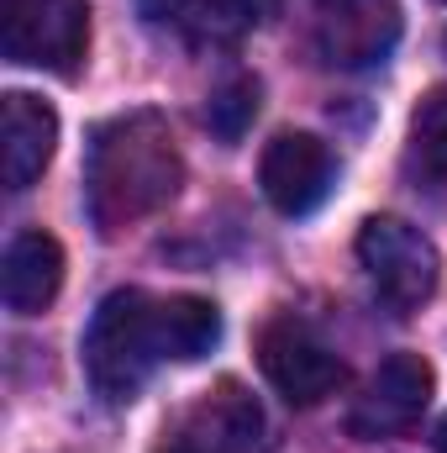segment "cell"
I'll use <instances>...</instances> for the list:
<instances>
[{
	"instance_id": "cell-10",
	"label": "cell",
	"mask_w": 447,
	"mask_h": 453,
	"mask_svg": "<svg viewBox=\"0 0 447 453\" xmlns=\"http://www.w3.org/2000/svg\"><path fill=\"white\" fill-rule=\"evenodd\" d=\"M64 285V248L53 232H16L11 248H5V269H0V290H5V306L16 317H37L53 306Z\"/></svg>"
},
{
	"instance_id": "cell-9",
	"label": "cell",
	"mask_w": 447,
	"mask_h": 453,
	"mask_svg": "<svg viewBox=\"0 0 447 453\" xmlns=\"http://www.w3.org/2000/svg\"><path fill=\"white\" fill-rule=\"evenodd\" d=\"M395 37H400V16L390 0H342L322 21L316 42L337 69H368V64H384Z\"/></svg>"
},
{
	"instance_id": "cell-2",
	"label": "cell",
	"mask_w": 447,
	"mask_h": 453,
	"mask_svg": "<svg viewBox=\"0 0 447 453\" xmlns=\"http://www.w3.org/2000/svg\"><path fill=\"white\" fill-rule=\"evenodd\" d=\"M163 358V342H158V301H148L142 290H111L90 327H85V369H90V385L106 395V401H132L153 364Z\"/></svg>"
},
{
	"instance_id": "cell-18",
	"label": "cell",
	"mask_w": 447,
	"mask_h": 453,
	"mask_svg": "<svg viewBox=\"0 0 447 453\" xmlns=\"http://www.w3.org/2000/svg\"><path fill=\"white\" fill-rule=\"evenodd\" d=\"M443 42H447V37H443Z\"/></svg>"
},
{
	"instance_id": "cell-14",
	"label": "cell",
	"mask_w": 447,
	"mask_h": 453,
	"mask_svg": "<svg viewBox=\"0 0 447 453\" xmlns=\"http://www.w3.org/2000/svg\"><path fill=\"white\" fill-rule=\"evenodd\" d=\"M411 148L432 180H447V90H432L411 121Z\"/></svg>"
},
{
	"instance_id": "cell-8",
	"label": "cell",
	"mask_w": 447,
	"mask_h": 453,
	"mask_svg": "<svg viewBox=\"0 0 447 453\" xmlns=\"http://www.w3.org/2000/svg\"><path fill=\"white\" fill-rule=\"evenodd\" d=\"M58 148V116L48 101L11 90L5 96V127H0V169H5V190H32L42 180V169L53 164Z\"/></svg>"
},
{
	"instance_id": "cell-15",
	"label": "cell",
	"mask_w": 447,
	"mask_h": 453,
	"mask_svg": "<svg viewBox=\"0 0 447 453\" xmlns=\"http://www.w3.org/2000/svg\"><path fill=\"white\" fill-rule=\"evenodd\" d=\"M253 116H258V85L253 80H226L222 90L211 96V106H206V127L222 142H237L253 127Z\"/></svg>"
},
{
	"instance_id": "cell-4",
	"label": "cell",
	"mask_w": 447,
	"mask_h": 453,
	"mask_svg": "<svg viewBox=\"0 0 447 453\" xmlns=\"http://www.w3.org/2000/svg\"><path fill=\"white\" fill-rule=\"evenodd\" d=\"M0 48L21 69L74 80L90 53V0H0Z\"/></svg>"
},
{
	"instance_id": "cell-6",
	"label": "cell",
	"mask_w": 447,
	"mask_h": 453,
	"mask_svg": "<svg viewBox=\"0 0 447 453\" xmlns=\"http://www.w3.org/2000/svg\"><path fill=\"white\" fill-rule=\"evenodd\" d=\"M258 185L274 211L284 217H311L337 185V158L332 148L311 132H279L263 158H258Z\"/></svg>"
},
{
	"instance_id": "cell-13",
	"label": "cell",
	"mask_w": 447,
	"mask_h": 453,
	"mask_svg": "<svg viewBox=\"0 0 447 453\" xmlns=\"http://www.w3.org/2000/svg\"><path fill=\"white\" fill-rule=\"evenodd\" d=\"M269 0H190L185 11V27L195 37H211V42H231L242 32H253L263 21Z\"/></svg>"
},
{
	"instance_id": "cell-11",
	"label": "cell",
	"mask_w": 447,
	"mask_h": 453,
	"mask_svg": "<svg viewBox=\"0 0 447 453\" xmlns=\"http://www.w3.org/2000/svg\"><path fill=\"white\" fill-rule=\"evenodd\" d=\"M190 443L201 453H258L263 449V411H258V401L237 380H226L222 390L195 411Z\"/></svg>"
},
{
	"instance_id": "cell-16",
	"label": "cell",
	"mask_w": 447,
	"mask_h": 453,
	"mask_svg": "<svg viewBox=\"0 0 447 453\" xmlns=\"http://www.w3.org/2000/svg\"><path fill=\"white\" fill-rule=\"evenodd\" d=\"M437 453H447V417L437 422Z\"/></svg>"
},
{
	"instance_id": "cell-5",
	"label": "cell",
	"mask_w": 447,
	"mask_h": 453,
	"mask_svg": "<svg viewBox=\"0 0 447 453\" xmlns=\"http://www.w3.org/2000/svg\"><path fill=\"white\" fill-rule=\"evenodd\" d=\"M258 369L290 406H316V401L337 395V385L347 374L342 358L322 342V333L300 317H274L258 333Z\"/></svg>"
},
{
	"instance_id": "cell-12",
	"label": "cell",
	"mask_w": 447,
	"mask_h": 453,
	"mask_svg": "<svg viewBox=\"0 0 447 453\" xmlns=\"http://www.w3.org/2000/svg\"><path fill=\"white\" fill-rule=\"evenodd\" d=\"M158 342H163V358L195 364L222 342V311L201 296H169L158 301Z\"/></svg>"
},
{
	"instance_id": "cell-17",
	"label": "cell",
	"mask_w": 447,
	"mask_h": 453,
	"mask_svg": "<svg viewBox=\"0 0 447 453\" xmlns=\"http://www.w3.org/2000/svg\"><path fill=\"white\" fill-rule=\"evenodd\" d=\"M169 453H201V449H195V443L185 438V443H174V449H169Z\"/></svg>"
},
{
	"instance_id": "cell-7",
	"label": "cell",
	"mask_w": 447,
	"mask_h": 453,
	"mask_svg": "<svg viewBox=\"0 0 447 453\" xmlns=\"http://www.w3.org/2000/svg\"><path fill=\"white\" fill-rule=\"evenodd\" d=\"M427 401H432V364L421 353H390L352 401L347 427L352 438H395L427 411Z\"/></svg>"
},
{
	"instance_id": "cell-1",
	"label": "cell",
	"mask_w": 447,
	"mask_h": 453,
	"mask_svg": "<svg viewBox=\"0 0 447 453\" xmlns=\"http://www.w3.org/2000/svg\"><path fill=\"white\" fill-rule=\"evenodd\" d=\"M185 185V158L158 111H126L95 127L85 158V196L101 237L163 211Z\"/></svg>"
},
{
	"instance_id": "cell-3",
	"label": "cell",
	"mask_w": 447,
	"mask_h": 453,
	"mask_svg": "<svg viewBox=\"0 0 447 453\" xmlns=\"http://www.w3.org/2000/svg\"><path fill=\"white\" fill-rule=\"evenodd\" d=\"M358 264H363L374 296L400 317L421 311L443 280V258H437L432 237L400 217H368L358 226Z\"/></svg>"
}]
</instances>
